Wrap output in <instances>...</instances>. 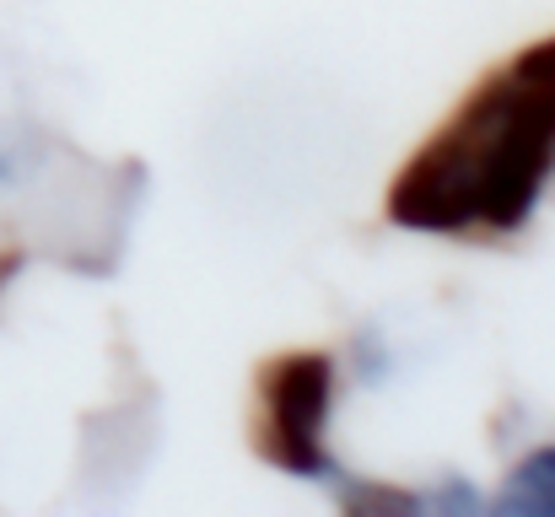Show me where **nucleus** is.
Segmentation results:
<instances>
[{
	"mask_svg": "<svg viewBox=\"0 0 555 517\" xmlns=\"http://www.w3.org/2000/svg\"><path fill=\"white\" fill-rule=\"evenodd\" d=\"M491 513L555 517V442L534 448V453H524V458L507 469V480H502V491H496Z\"/></svg>",
	"mask_w": 555,
	"mask_h": 517,
	"instance_id": "7ed1b4c3",
	"label": "nucleus"
},
{
	"mask_svg": "<svg viewBox=\"0 0 555 517\" xmlns=\"http://www.w3.org/2000/svg\"><path fill=\"white\" fill-rule=\"evenodd\" d=\"M259 421L254 448L264 464H275L292 480L335 486L340 464L330 453V415H335V356L324 350H292L259 366L254 383Z\"/></svg>",
	"mask_w": 555,
	"mask_h": 517,
	"instance_id": "f03ea898",
	"label": "nucleus"
},
{
	"mask_svg": "<svg viewBox=\"0 0 555 517\" xmlns=\"http://www.w3.org/2000/svg\"><path fill=\"white\" fill-rule=\"evenodd\" d=\"M555 172V38L496 65L388 183V221L421 237L524 232Z\"/></svg>",
	"mask_w": 555,
	"mask_h": 517,
	"instance_id": "f257e3e1",
	"label": "nucleus"
}]
</instances>
